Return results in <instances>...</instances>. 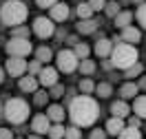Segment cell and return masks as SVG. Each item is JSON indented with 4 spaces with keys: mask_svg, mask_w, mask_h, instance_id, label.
Here are the masks:
<instances>
[{
    "mask_svg": "<svg viewBox=\"0 0 146 139\" xmlns=\"http://www.w3.org/2000/svg\"><path fill=\"white\" fill-rule=\"evenodd\" d=\"M69 13H71V9H69L66 2H55L53 7H51V20L53 22H64V20L69 18Z\"/></svg>",
    "mask_w": 146,
    "mask_h": 139,
    "instance_id": "11",
    "label": "cell"
},
{
    "mask_svg": "<svg viewBox=\"0 0 146 139\" xmlns=\"http://www.w3.org/2000/svg\"><path fill=\"white\" fill-rule=\"evenodd\" d=\"M62 95H64V86L53 84V86H51V95H49V97H62Z\"/></svg>",
    "mask_w": 146,
    "mask_h": 139,
    "instance_id": "38",
    "label": "cell"
},
{
    "mask_svg": "<svg viewBox=\"0 0 146 139\" xmlns=\"http://www.w3.org/2000/svg\"><path fill=\"white\" fill-rule=\"evenodd\" d=\"M139 124H142V119H139V117H128V126H133V128H139Z\"/></svg>",
    "mask_w": 146,
    "mask_h": 139,
    "instance_id": "42",
    "label": "cell"
},
{
    "mask_svg": "<svg viewBox=\"0 0 146 139\" xmlns=\"http://www.w3.org/2000/svg\"><path fill=\"white\" fill-rule=\"evenodd\" d=\"M11 38H29V29L18 24L16 29H11Z\"/></svg>",
    "mask_w": 146,
    "mask_h": 139,
    "instance_id": "35",
    "label": "cell"
},
{
    "mask_svg": "<svg viewBox=\"0 0 146 139\" xmlns=\"http://www.w3.org/2000/svg\"><path fill=\"white\" fill-rule=\"evenodd\" d=\"M55 62H58V71H62V73H73L75 69H78V57H75V53L73 51H69V49H62L58 55H55Z\"/></svg>",
    "mask_w": 146,
    "mask_h": 139,
    "instance_id": "6",
    "label": "cell"
},
{
    "mask_svg": "<svg viewBox=\"0 0 146 139\" xmlns=\"http://www.w3.org/2000/svg\"><path fill=\"white\" fill-rule=\"evenodd\" d=\"M64 139H82V132L78 126H69V128H64Z\"/></svg>",
    "mask_w": 146,
    "mask_h": 139,
    "instance_id": "32",
    "label": "cell"
},
{
    "mask_svg": "<svg viewBox=\"0 0 146 139\" xmlns=\"http://www.w3.org/2000/svg\"><path fill=\"white\" fill-rule=\"evenodd\" d=\"M117 137H119V139H142V132H139V128L124 126V128H122V132H119Z\"/></svg>",
    "mask_w": 146,
    "mask_h": 139,
    "instance_id": "23",
    "label": "cell"
},
{
    "mask_svg": "<svg viewBox=\"0 0 146 139\" xmlns=\"http://www.w3.org/2000/svg\"><path fill=\"white\" fill-rule=\"evenodd\" d=\"M104 5H106V0H89V7L93 11H104Z\"/></svg>",
    "mask_w": 146,
    "mask_h": 139,
    "instance_id": "37",
    "label": "cell"
},
{
    "mask_svg": "<svg viewBox=\"0 0 146 139\" xmlns=\"http://www.w3.org/2000/svg\"><path fill=\"white\" fill-rule=\"evenodd\" d=\"M75 13H78V18H80V20L93 18V9L89 7V2H80V5L75 7Z\"/></svg>",
    "mask_w": 146,
    "mask_h": 139,
    "instance_id": "24",
    "label": "cell"
},
{
    "mask_svg": "<svg viewBox=\"0 0 146 139\" xmlns=\"http://www.w3.org/2000/svg\"><path fill=\"white\" fill-rule=\"evenodd\" d=\"M111 51H113V40H109V38L98 40V44H95V55L98 57H109Z\"/></svg>",
    "mask_w": 146,
    "mask_h": 139,
    "instance_id": "16",
    "label": "cell"
},
{
    "mask_svg": "<svg viewBox=\"0 0 146 139\" xmlns=\"http://www.w3.org/2000/svg\"><path fill=\"white\" fill-rule=\"evenodd\" d=\"M46 135L51 139H64V126L62 124H51L49 130H46Z\"/></svg>",
    "mask_w": 146,
    "mask_h": 139,
    "instance_id": "27",
    "label": "cell"
},
{
    "mask_svg": "<svg viewBox=\"0 0 146 139\" xmlns=\"http://www.w3.org/2000/svg\"><path fill=\"white\" fill-rule=\"evenodd\" d=\"M2 117L9 121V124H13V126L25 124L27 117H29V104L25 99H20V97H11L2 106Z\"/></svg>",
    "mask_w": 146,
    "mask_h": 139,
    "instance_id": "4",
    "label": "cell"
},
{
    "mask_svg": "<svg viewBox=\"0 0 146 139\" xmlns=\"http://www.w3.org/2000/svg\"><path fill=\"white\" fill-rule=\"evenodd\" d=\"M2 106H5V104H0V119H2Z\"/></svg>",
    "mask_w": 146,
    "mask_h": 139,
    "instance_id": "46",
    "label": "cell"
},
{
    "mask_svg": "<svg viewBox=\"0 0 146 139\" xmlns=\"http://www.w3.org/2000/svg\"><path fill=\"white\" fill-rule=\"evenodd\" d=\"M5 71L11 77H22V75L27 73V60L25 57H9L7 64H5Z\"/></svg>",
    "mask_w": 146,
    "mask_h": 139,
    "instance_id": "8",
    "label": "cell"
},
{
    "mask_svg": "<svg viewBox=\"0 0 146 139\" xmlns=\"http://www.w3.org/2000/svg\"><path fill=\"white\" fill-rule=\"evenodd\" d=\"M29 16V9L22 0H7L2 7H0V20L7 24V27H18L22 24Z\"/></svg>",
    "mask_w": 146,
    "mask_h": 139,
    "instance_id": "2",
    "label": "cell"
},
{
    "mask_svg": "<svg viewBox=\"0 0 146 139\" xmlns=\"http://www.w3.org/2000/svg\"><path fill=\"white\" fill-rule=\"evenodd\" d=\"M135 104H133V111L139 119H146V95H139V97H133Z\"/></svg>",
    "mask_w": 146,
    "mask_h": 139,
    "instance_id": "20",
    "label": "cell"
},
{
    "mask_svg": "<svg viewBox=\"0 0 146 139\" xmlns=\"http://www.w3.org/2000/svg\"><path fill=\"white\" fill-rule=\"evenodd\" d=\"M33 33H36L38 38H42V40H46V38H51L55 33V24L51 18H36L33 20Z\"/></svg>",
    "mask_w": 146,
    "mask_h": 139,
    "instance_id": "7",
    "label": "cell"
},
{
    "mask_svg": "<svg viewBox=\"0 0 146 139\" xmlns=\"http://www.w3.org/2000/svg\"><path fill=\"white\" fill-rule=\"evenodd\" d=\"M46 99H49V93H46V91H36V99H33L36 106H44Z\"/></svg>",
    "mask_w": 146,
    "mask_h": 139,
    "instance_id": "34",
    "label": "cell"
},
{
    "mask_svg": "<svg viewBox=\"0 0 146 139\" xmlns=\"http://www.w3.org/2000/svg\"><path fill=\"white\" fill-rule=\"evenodd\" d=\"M137 88H144V91H146V77H142V80H139V84H137Z\"/></svg>",
    "mask_w": 146,
    "mask_h": 139,
    "instance_id": "43",
    "label": "cell"
},
{
    "mask_svg": "<svg viewBox=\"0 0 146 139\" xmlns=\"http://www.w3.org/2000/svg\"><path fill=\"white\" fill-rule=\"evenodd\" d=\"M69 117H71L73 126H78V128L93 126L95 119L100 117V106H98V102H95L93 97H89V95L73 97L71 106H69Z\"/></svg>",
    "mask_w": 146,
    "mask_h": 139,
    "instance_id": "1",
    "label": "cell"
},
{
    "mask_svg": "<svg viewBox=\"0 0 146 139\" xmlns=\"http://www.w3.org/2000/svg\"><path fill=\"white\" fill-rule=\"evenodd\" d=\"M36 2H38V7H40V9H51L58 0H36Z\"/></svg>",
    "mask_w": 146,
    "mask_h": 139,
    "instance_id": "40",
    "label": "cell"
},
{
    "mask_svg": "<svg viewBox=\"0 0 146 139\" xmlns=\"http://www.w3.org/2000/svg\"><path fill=\"white\" fill-rule=\"evenodd\" d=\"M137 93H139V88H137V84H135V82H126L122 88H119L122 99H133V97H137Z\"/></svg>",
    "mask_w": 146,
    "mask_h": 139,
    "instance_id": "19",
    "label": "cell"
},
{
    "mask_svg": "<svg viewBox=\"0 0 146 139\" xmlns=\"http://www.w3.org/2000/svg\"><path fill=\"white\" fill-rule=\"evenodd\" d=\"M131 22H133V13H131V11H119L117 16H115V27L117 29L128 27Z\"/></svg>",
    "mask_w": 146,
    "mask_h": 139,
    "instance_id": "21",
    "label": "cell"
},
{
    "mask_svg": "<svg viewBox=\"0 0 146 139\" xmlns=\"http://www.w3.org/2000/svg\"><path fill=\"white\" fill-rule=\"evenodd\" d=\"M133 2H135V5H142V2H144V0H133Z\"/></svg>",
    "mask_w": 146,
    "mask_h": 139,
    "instance_id": "47",
    "label": "cell"
},
{
    "mask_svg": "<svg viewBox=\"0 0 146 139\" xmlns=\"http://www.w3.org/2000/svg\"><path fill=\"white\" fill-rule=\"evenodd\" d=\"M73 53H75V57H78V60H84V57H89L91 49H89V44H84V42H75Z\"/></svg>",
    "mask_w": 146,
    "mask_h": 139,
    "instance_id": "28",
    "label": "cell"
},
{
    "mask_svg": "<svg viewBox=\"0 0 146 139\" xmlns=\"http://www.w3.org/2000/svg\"><path fill=\"white\" fill-rule=\"evenodd\" d=\"M78 88L82 91V95H91V93L95 91V82H93V80H89V77H84V80H80Z\"/></svg>",
    "mask_w": 146,
    "mask_h": 139,
    "instance_id": "29",
    "label": "cell"
},
{
    "mask_svg": "<svg viewBox=\"0 0 146 139\" xmlns=\"http://www.w3.org/2000/svg\"><path fill=\"white\" fill-rule=\"evenodd\" d=\"M5 51H7L9 57H27L33 51V46L29 42V38H11L5 44Z\"/></svg>",
    "mask_w": 146,
    "mask_h": 139,
    "instance_id": "5",
    "label": "cell"
},
{
    "mask_svg": "<svg viewBox=\"0 0 146 139\" xmlns=\"http://www.w3.org/2000/svg\"><path fill=\"white\" fill-rule=\"evenodd\" d=\"M0 139H13V132L9 128H0Z\"/></svg>",
    "mask_w": 146,
    "mask_h": 139,
    "instance_id": "41",
    "label": "cell"
},
{
    "mask_svg": "<svg viewBox=\"0 0 146 139\" xmlns=\"http://www.w3.org/2000/svg\"><path fill=\"white\" fill-rule=\"evenodd\" d=\"M111 113H113V117H119V119H126L128 113H131V106H128L124 99H117V102L111 104Z\"/></svg>",
    "mask_w": 146,
    "mask_h": 139,
    "instance_id": "14",
    "label": "cell"
},
{
    "mask_svg": "<svg viewBox=\"0 0 146 139\" xmlns=\"http://www.w3.org/2000/svg\"><path fill=\"white\" fill-rule=\"evenodd\" d=\"M144 73V66L139 64V62H135V64H131L126 69V71H124V75H126L128 80H133V77H137V75H142Z\"/></svg>",
    "mask_w": 146,
    "mask_h": 139,
    "instance_id": "30",
    "label": "cell"
},
{
    "mask_svg": "<svg viewBox=\"0 0 146 139\" xmlns=\"http://www.w3.org/2000/svg\"><path fill=\"white\" fill-rule=\"evenodd\" d=\"M119 40H122V42H126V44H137V42L142 40V31L128 24V27L122 29V38H119Z\"/></svg>",
    "mask_w": 146,
    "mask_h": 139,
    "instance_id": "12",
    "label": "cell"
},
{
    "mask_svg": "<svg viewBox=\"0 0 146 139\" xmlns=\"http://www.w3.org/2000/svg\"><path fill=\"white\" fill-rule=\"evenodd\" d=\"M40 69H42V64H40L38 60H33V62H27V71H29V75H38V73H40Z\"/></svg>",
    "mask_w": 146,
    "mask_h": 139,
    "instance_id": "36",
    "label": "cell"
},
{
    "mask_svg": "<svg viewBox=\"0 0 146 139\" xmlns=\"http://www.w3.org/2000/svg\"><path fill=\"white\" fill-rule=\"evenodd\" d=\"M51 57H53V53H51L49 46H38V49H36V60L40 62V64H46Z\"/></svg>",
    "mask_w": 146,
    "mask_h": 139,
    "instance_id": "22",
    "label": "cell"
},
{
    "mask_svg": "<svg viewBox=\"0 0 146 139\" xmlns=\"http://www.w3.org/2000/svg\"><path fill=\"white\" fill-rule=\"evenodd\" d=\"M122 128H124V119H119V117H111L109 121H106V135H113V137H117L119 132H122Z\"/></svg>",
    "mask_w": 146,
    "mask_h": 139,
    "instance_id": "18",
    "label": "cell"
},
{
    "mask_svg": "<svg viewBox=\"0 0 146 139\" xmlns=\"http://www.w3.org/2000/svg\"><path fill=\"white\" fill-rule=\"evenodd\" d=\"M49 126H51V119L46 117V115H36L33 119H31V130L36 132V135H46V130H49Z\"/></svg>",
    "mask_w": 146,
    "mask_h": 139,
    "instance_id": "10",
    "label": "cell"
},
{
    "mask_svg": "<svg viewBox=\"0 0 146 139\" xmlns=\"http://www.w3.org/2000/svg\"><path fill=\"white\" fill-rule=\"evenodd\" d=\"M95 93L100 95L102 99H106V97H111V93H113V86L109 82H100V84H95Z\"/></svg>",
    "mask_w": 146,
    "mask_h": 139,
    "instance_id": "26",
    "label": "cell"
},
{
    "mask_svg": "<svg viewBox=\"0 0 146 139\" xmlns=\"http://www.w3.org/2000/svg\"><path fill=\"white\" fill-rule=\"evenodd\" d=\"M38 82L44 88H51L53 84H58V69H51V66H42L40 73H38Z\"/></svg>",
    "mask_w": 146,
    "mask_h": 139,
    "instance_id": "9",
    "label": "cell"
},
{
    "mask_svg": "<svg viewBox=\"0 0 146 139\" xmlns=\"http://www.w3.org/2000/svg\"><path fill=\"white\" fill-rule=\"evenodd\" d=\"M5 82V69H0V84Z\"/></svg>",
    "mask_w": 146,
    "mask_h": 139,
    "instance_id": "44",
    "label": "cell"
},
{
    "mask_svg": "<svg viewBox=\"0 0 146 139\" xmlns=\"http://www.w3.org/2000/svg\"><path fill=\"white\" fill-rule=\"evenodd\" d=\"M27 139H42V137H40V135H29Z\"/></svg>",
    "mask_w": 146,
    "mask_h": 139,
    "instance_id": "45",
    "label": "cell"
},
{
    "mask_svg": "<svg viewBox=\"0 0 146 139\" xmlns=\"http://www.w3.org/2000/svg\"><path fill=\"white\" fill-rule=\"evenodd\" d=\"M46 117L53 121V124H62V121H64V106H60V104H51V106L46 108Z\"/></svg>",
    "mask_w": 146,
    "mask_h": 139,
    "instance_id": "17",
    "label": "cell"
},
{
    "mask_svg": "<svg viewBox=\"0 0 146 139\" xmlns=\"http://www.w3.org/2000/svg\"><path fill=\"white\" fill-rule=\"evenodd\" d=\"M98 20H93V18H86V20H80L78 22V33H82V36H91V33H95V29H98Z\"/></svg>",
    "mask_w": 146,
    "mask_h": 139,
    "instance_id": "15",
    "label": "cell"
},
{
    "mask_svg": "<svg viewBox=\"0 0 146 139\" xmlns=\"http://www.w3.org/2000/svg\"><path fill=\"white\" fill-rule=\"evenodd\" d=\"M111 64L115 66V69H122V71H126L131 64H135L139 53H137V46L135 44H126V42H117V44L113 46V51H111Z\"/></svg>",
    "mask_w": 146,
    "mask_h": 139,
    "instance_id": "3",
    "label": "cell"
},
{
    "mask_svg": "<svg viewBox=\"0 0 146 139\" xmlns=\"http://www.w3.org/2000/svg\"><path fill=\"white\" fill-rule=\"evenodd\" d=\"M78 69H80L82 75H91V73H95V62L89 60V57H84L82 62H78Z\"/></svg>",
    "mask_w": 146,
    "mask_h": 139,
    "instance_id": "25",
    "label": "cell"
},
{
    "mask_svg": "<svg viewBox=\"0 0 146 139\" xmlns=\"http://www.w3.org/2000/svg\"><path fill=\"white\" fill-rule=\"evenodd\" d=\"M137 22L146 29V2H142V5L137 7Z\"/></svg>",
    "mask_w": 146,
    "mask_h": 139,
    "instance_id": "33",
    "label": "cell"
},
{
    "mask_svg": "<svg viewBox=\"0 0 146 139\" xmlns=\"http://www.w3.org/2000/svg\"><path fill=\"white\" fill-rule=\"evenodd\" d=\"M18 86H20V91H25V93H36L40 82H38L36 75H25V77H20Z\"/></svg>",
    "mask_w": 146,
    "mask_h": 139,
    "instance_id": "13",
    "label": "cell"
},
{
    "mask_svg": "<svg viewBox=\"0 0 146 139\" xmlns=\"http://www.w3.org/2000/svg\"><path fill=\"white\" fill-rule=\"evenodd\" d=\"M119 11H122V9H119L117 2H106V5H104V13H106L109 18H115Z\"/></svg>",
    "mask_w": 146,
    "mask_h": 139,
    "instance_id": "31",
    "label": "cell"
},
{
    "mask_svg": "<svg viewBox=\"0 0 146 139\" xmlns=\"http://www.w3.org/2000/svg\"><path fill=\"white\" fill-rule=\"evenodd\" d=\"M91 139H106V130H102V128H95L91 130V135H89Z\"/></svg>",
    "mask_w": 146,
    "mask_h": 139,
    "instance_id": "39",
    "label": "cell"
}]
</instances>
